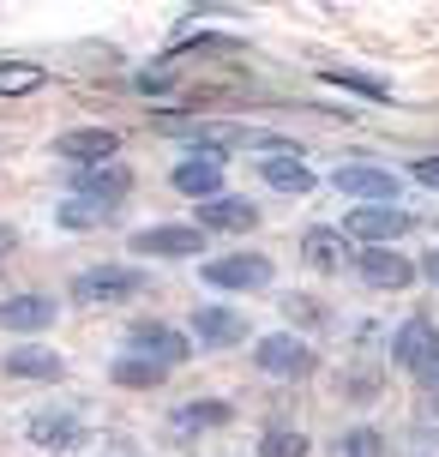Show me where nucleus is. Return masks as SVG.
Masks as SVG:
<instances>
[{
	"label": "nucleus",
	"instance_id": "obj_30",
	"mask_svg": "<svg viewBox=\"0 0 439 457\" xmlns=\"http://www.w3.org/2000/svg\"><path fill=\"white\" fill-rule=\"evenodd\" d=\"M421 271H427V277L439 283V253H427V265H421Z\"/></svg>",
	"mask_w": 439,
	"mask_h": 457
},
{
	"label": "nucleus",
	"instance_id": "obj_6",
	"mask_svg": "<svg viewBox=\"0 0 439 457\" xmlns=\"http://www.w3.org/2000/svg\"><path fill=\"white\" fill-rule=\"evenodd\" d=\"M416 228V217L403 205H355L344 217V235H355V241H368V247H385V241H397V235H410Z\"/></svg>",
	"mask_w": 439,
	"mask_h": 457
},
{
	"label": "nucleus",
	"instance_id": "obj_24",
	"mask_svg": "<svg viewBox=\"0 0 439 457\" xmlns=\"http://www.w3.org/2000/svg\"><path fill=\"white\" fill-rule=\"evenodd\" d=\"M337 452H344V457H385V439L373 434V428H349Z\"/></svg>",
	"mask_w": 439,
	"mask_h": 457
},
{
	"label": "nucleus",
	"instance_id": "obj_18",
	"mask_svg": "<svg viewBox=\"0 0 439 457\" xmlns=\"http://www.w3.org/2000/svg\"><path fill=\"white\" fill-rule=\"evenodd\" d=\"M186 320H193L186 337L211 343V349H235V343H247V320H241L235 307H193Z\"/></svg>",
	"mask_w": 439,
	"mask_h": 457
},
{
	"label": "nucleus",
	"instance_id": "obj_27",
	"mask_svg": "<svg viewBox=\"0 0 439 457\" xmlns=\"http://www.w3.org/2000/svg\"><path fill=\"white\" fill-rule=\"evenodd\" d=\"M283 320H301V325H325V320H319V301H313V295H289V301H283Z\"/></svg>",
	"mask_w": 439,
	"mask_h": 457
},
{
	"label": "nucleus",
	"instance_id": "obj_14",
	"mask_svg": "<svg viewBox=\"0 0 439 457\" xmlns=\"http://www.w3.org/2000/svg\"><path fill=\"white\" fill-rule=\"evenodd\" d=\"M48 325H54V295H43V289L0 295V331H19V337H30V331H48Z\"/></svg>",
	"mask_w": 439,
	"mask_h": 457
},
{
	"label": "nucleus",
	"instance_id": "obj_21",
	"mask_svg": "<svg viewBox=\"0 0 439 457\" xmlns=\"http://www.w3.org/2000/svg\"><path fill=\"white\" fill-rule=\"evenodd\" d=\"M109 379H115L120 391H157L162 379H169V367H157V361H145V355H120V361L109 367Z\"/></svg>",
	"mask_w": 439,
	"mask_h": 457
},
{
	"label": "nucleus",
	"instance_id": "obj_23",
	"mask_svg": "<svg viewBox=\"0 0 439 457\" xmlns=\"http://www.w3.org/2000/svg\"><path fill=\"white\" fill-rule=\"evenodd\" d=\"M307 452H313V439L301 428H265V439H259V457H307Z\"/></svg>",
	"mask_w": 439,
	"mask_h": 457
},
{
	"label": "nucleus",
	"instance_id": "obj_8",
	"mask_svg": "<svg viewBox=\"0 0 439 457\" xmlns=\"http://www.w3.org/2000/svg\"><path fill=\"white\" fill-rule=\"evenodd\" d=\"M331 181H337V193L361 199V205H397V175L379 162H344V169H331Z\"/></svg>",
	"mask_w": 439,
	"mask_h": 457
},
{
	"label": "nucleus",
	"instance_id": "obj_22",
	"mask_svg": "<svg viewBox=\"0 0 439 457\" xmlns=\"http://www.w3.org/2000/svg\"><path fill=\"white\" fill-rule=\"evenodd\" d=\"M43 67H30V61H0V96H30L43 91Z\"/></svg>",
	"mask_w": 439,
	"mask_h": 457
},
{
	"label": "nucleus",
	"instance_id": "obj_13",
	"mask_svg": "<svg viewBox=\"0 0 439 457\" xmlns=\"http://www.w3.org/2000/svg\"><path fill=\"white\" fill-rule=\"evenodd\" d=\"M235 421V403L223 397H193L181 410L169 415V439H199V434H217V428H229Z\"/></svg>",
	"mask_w": 439,
	"mask_h": 457
},
{
	"label": "nucleus",
	"instance_id": "obj_25",
	"mask_svg": "<svg viewBox=\"0 0 439 457\" xmlns=\"http://www.w3.org/2000/svg\"><path fill=\"white\" fill-rule=\"evenodd\" d=\"M103 217H109V211L85 205V199H67V205H61V228H96Z\"/></svg>",
	"mask_w": 439,
	"mask_h": 457
},
{
	"label": "nucleus",
	"instance_id": "obj_2",
	"mask_svg": "<svg viewBox=\"0 0 439 457\" xmlns=\"http://www.w3.org/2000/svg\"><path fill=\"white\" fill-rule=\"evenodd\" d=\"M211 289H223V295H253L271 283V259L265 253H223V259H211L205 271H199Z\"/></svg>",
	"mask_w": 439,
	"mask_h": 457
},
{
	"label": "nucleus",
	"instance_id": "obj_16",
	"mask_svg": "<svg viewBox=\"0 0 439 457\" xmlns=\"http://www.w3.org/2000/svg\"><path fill=\"white\" fill-rule=\"evenodd\" d=\"M175 193H186V199H199V205H211V199H223V162L211 157V151H199V157L175 162Z\"/></svg>",
	"mask_w": 439,
	"mask_h": 457
},
{
	"label": "nucleus",
	"instance_id": "obj_28",
	"mask_svg": "<svg viewBox=\"0 0 439 457\" xmlns=\"http://www.w3.org/2000/svg\"><path fill=\"white\" fill-rule=\"evenodd\" d=\"M410 175H416V181L427 187V193H439V157H421L416 169H410Z\"/></svg>",
	"mask_w": 439,
	"mask_h": 457
},
{
	"label": "nucleus",
	"instance_id": "obj_7",
	"mask_svg": "<svg viewBox=\"0 0 439 457\" xmlns=\"http://www.w3.org/2000/svg\"><path fill=\"white\" fill-rule=\"evenodd\" d=\"M392 361L403 367V373H427V367L439 361V331L434 320H421V313H410V320L392 331Z\"/></svg>",
	"mask_w": 439,
	"mask_h": 457
},
{
	"label": "nucleus",
	"instance_id": "obj_17",
	"mask_svg": "<svg viewBox=\"0 0 439 457\" xmlns=\"http://www.w3.org/2000/svg\"><path fill=\"white\" fill-rule=\"evenodd\" d=\"M259 181L271 187V193H289V199H307L313 187H319V175L307 169V162L295 157V151H271V157L259 162Z\"/></svg>",
	"mask_w": 439,
	"mask_h": 457
},
{
	"label": "nucleus",
	"instance_id": "obj_10",
	"mask_svg": "<svg viewBox=\"0 0 439 457\" xmlns=\"http://www.w3.org/2000/svg\"><path fill=\"white\" fill-rule=\"evenodd\" d=\"M127 193H133V169H127V162H103V169H79V175H72V199H85V205H96V211L120 205Z\"/></svg>",
	"mask_w": 439,
	"mask_h": 457
},
{
	"label": "nucleus",
	"instance_id": "obj_9",
	"mask_svg": "<svg viewBox=\"0 0 439 457\" xmlns=\"http://www.w3.org/2000/svg\"><path fill=\"white\" fill-rule=\"evenodd\" d=\"M54 157L61 162H85V169H103V162L120 157V133L115 127H72V133L54 138Z\"/></svg>",
	"mask_w": 439,
	"mask_h": 457
},
{
	"label": "nucleus",
	"instance_id": "obj_3",
	"mask_svg": "<svg viewBox=\"0 0 439 457\" xmlns=\"http://www.w3.org/2000/svg\"><path fill=\"white\" fill-rule=\"evenodd\" d=\"M139 259H199L205 253V228L199 223H151L133 235Z\"/></svg>",
	"mask_w": 439,
	"mask_h": 457
},
{
	"label": "nucleus",
	"instance_id": "obj_5",
	"mask_svg": "<svg viewBox=\"0 0 439 457\" xmlns=\"http://www.w3.org/2000/svg\"><path fill=\"white\" fill-rule=\"evenodd\" d=\"M253 361H259V373H271V379H307V373H313V349L301 337H289V331H271V337L253 343Z\"/></svg>",
	"mask_w": 439,
	"mask_h": 457
},
{
	"label": "nucleus",
	"instance_id": "obj_31",
	"mask_svg": "<svg viewBox=\"0 0 439 457\" xmlns=\"http://www.w3.org/2000/svg\"><path fill=\"white\" fill-rule=\"evenodd\" d=\"M427 379H434V391H439V361H434V367H427Z\"/></svg>",
	"mask_w": 439,
	"mask_h": 457
},
{
	"label": "nucleus",
	"instance_id": "obj_15",
	"mask_svg": "<svg viewBox=\"0 0 439 457\" xmlns=\"http://www.w3.org/2000/svg\"><path fill=\"white\" fill-rule=\"evenodd\" d=\"M355 271H361V283H368V289H410V283H416V265H410L403 253H392V247L355 253Z\"/></svg>",
	"mask_w": 439,
	"mask_h": 457
},
{
	"label": "nucleus",
	"instance_id": "obj_4",
	"mask_svg": "<svg viewBox=\"0 0 439 457\" xmlns=\"http://www.w3.org/2000/svg\"><path fill=\"white\" fill-rule=\"evenodd\" d=\"M127 355H145V361H157V367H181L186 355H193V337L175 331V325L139 320L133 331H127Z\"/></svg>",
	"mask_w": 439,
	"mask_h": 457
},
{
	"label": "nucleus",
	"instance_id": "obj_20",
	"mask_svg": "<svg viewBox=\"0 0 439 457\" xmlns=\"http://www.w3.org/2000/svg\"><path fill=\"white\" fill-rule=\"evenodd\" d=\"M259 223V211L253 199H211V205H199V228H229V235H241V228H253Z\"/></svg>",
	"mask_w": 439,
	"mask_h": 457
},
{
	"label": "nucleus",
	"instance_id": "obj_19",
	"mask_svg": "<svg viewBox=\"0 0 439 457\" xmlns=\"http://www.w3.org/2000/svg\"><path fill=\"white\" fill-rule=\"evenodd\" d=\"M0 367H6L12 379H67V361H61L54 349H43V343H19Z\"/></svg>",
	"mask_w": 439,
	"mask_h": 457
},
{
	"label": "nucleus",
	"instance_id": "obj_11",
	"mask_svg": "<svg viewBox=\"0 0 439 457\" xmlns=\"http://www.w3.org/2000/svg\"><path fill=\"white\" fill-rule=\"evenodd\" d=\"M24 434L37 439L43 452H79V445H91V428H85L72 410H37L30 421H24Z\"/></svg>",
	"mask_w": 439,
	"mask_h": 457
},
{
	"label": "nucleus",
	"instance_id": "obj_29",
	"mask_svg": "<svg viewBox=\"0 0 439 457\" xmlns=\"http://www.w3.org/2000/svg\"><path fill=\"white\" fill-rule=\"evenodd\" d=\"M12 247H19V228H12V223H0V259H6Z\"/></svg>",
	"mask_w": 439,
	"mask_h": 457
},
{
	"label": "nucleus",
	"instance_id": "obj_1",
	"mask_svg": "<svg viewBox=\"0 0 439 457\" xmlns=\"http://www.w3.org/2000/svg\"><path fill=\"white\" fill-rule=\"evenodd\" d=\"M139 289L145 271H133V265H91L72 277V301H85V307H115V301H133Z\"/></svg>",
	"mask_w": 439,
	"mask_h": 457
},
{
	"label": "nucleus",
	"instance_id": "obj_12",
	"mask_svg": "<svg viewBox=\"0 0 439 457\" xmlns=\"http://www.w3.org/2000/svg\"><path fill=\"white\" fill-rule=\"evenodd\" d=\"M301 259H307V271H325V277H337V271L355 265L349 235H344V228H331V223H313L307 235H301Z\"/></svg>",
	"mask_w": 439,
	"mask_h": 457
},
{
	"label": "nucleus",
	"instance_id": "obj_26",
	"mask_svg": "<svg viewBox=\"0 0 439 457\" xmlns=\"http://www.w3.org/2000/svg\"><path fill=\"white\" fill-rule=\"evenodd\" d=\"M331 85H344V91H361V96H392V85H379L368 72H325Z\"/></svg>",
	"mask_w": 439,
	"mask_h": 457
}]
</instances>
